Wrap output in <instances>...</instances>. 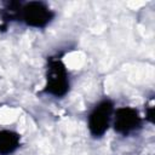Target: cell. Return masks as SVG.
Wrapping results in <instances>:
<instances>
[{
    "label": "cell",
    "mask_w": 155,
    "mask_h": 155,
    "mask_svg": "<svg viewBox=\"0 0 155 155\" xmlns=\"http://www.w3.org/2000/svg\"><path fill=\"white\" fill-rule=\"evenodd\" d=\"M21 144V136L12 130L0 131V155L13 154Z\"/></svg>",
    "instance_id": "5b68a950"
},
{
    "label": "cell",
    "mask_w": 155,
    "mask_h": 155,
    "mask_svg": "<svg viewBox=\"0 0 155 155\" xmlns=\"http://www.w3.org/2000/svg\"><path fill=\"white\" fill-rule=\"evenodd\" d=\"M115 107L114 102L109 98L98 102L87 116V126L93 138H101L110 127Z\"/></svg>",
    "instance_id": "3957f363"
},
{
    "label": "cell",
    "mask_w": 155,
    "mask_h": 155,
    "mask_svg": "<svg viewBox=\"0 0 155 155\" xmlns=\"http://www.w3.org/2000/svg\"><path fill=\"white\" fill-rule=\"evenodd\" d=\"M53 18L54 12L46 2L42 1H29L22 4L17 16V21H21L25 25L36 29L46 28L53 21Z\"/></svg>",
    "instance_id": "7a4b0ae2"
},
{
    "label": "cell",
    "mask_w": 155,
    "mask_h": 155,
    "mask_svg": "<svg viewBox=\"0 0 155 155\" xmlns=\"http://www.w3.org/2000/svg\"><path fill=\"white\" fill-rule=\"evenodd\" d=\"M143 119L139 113L132 107H121L114 110L113 127L121 136H130L142 127Z\"/></svg>",
    "instance_id": "277c9868"
},
{
    "label": "cell",
    "mask_w": 155,
    "mask_h": 155,
    "mask_svg": "<svg viewBox=\"0 0 155 155\" xmlns=\"http://www.w3.org/2000/svg\"><path fill=\"white\" fill-rule=\"evenodd\" d=\"M69 88V74L65 64L59 58H50L46 69V84L42 91L54 98H63Z\"/></svg>",
    "instance_id": "6da1fadb"
},
{
    "label": "cell",
    "mask_w": 155,
    "mask_h": 155,
    "mask_svg": "<svg viewBox=\"0 0 155 155\" xmlns=\"http://www.w3.org/2000/svg\"><path fill=\"white\" fill-rule=\"evenodd\" d=\"M145 120H148L149 122H153L154 121V107L153 105H149L148 107L147 113H145Z\"/></svg>",
    "instance_id": "8992f818"
}]
</instances>
